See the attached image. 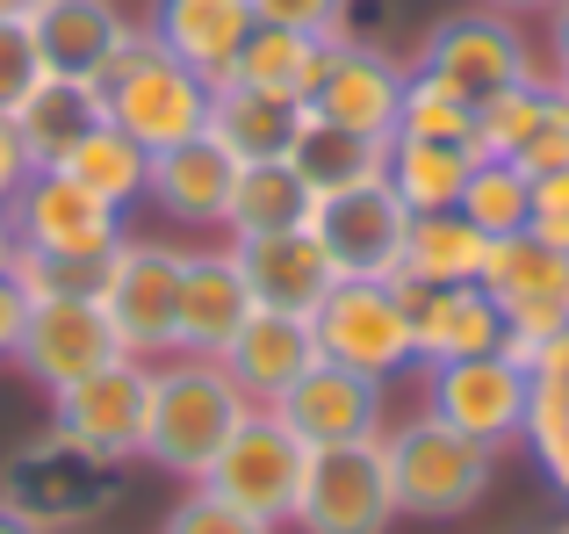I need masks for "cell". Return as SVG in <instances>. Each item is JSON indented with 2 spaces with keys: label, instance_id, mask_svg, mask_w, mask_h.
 I'll use <instances>...</instances> for the list:
<instances>
[{
  "label": "cell",
  "instance_id": "obj_1",
  "mask_svg": "<svg viewBox=\"0 0 569 534\" xmlns=\"http://www.w3.org/2000/svg\"><path fill=\"white\" fill-rule=\"evenodd\" d=\"M246 412H252V397L231 383L223 362L167 354V362H152V405H144L138 463H152L173 484H202L209 463L223 455V441L246 426Z\"/></svg>",
  "mask_w": 569,
  "mask_h": 534
},
{
  "label": "cell",
  "instance_id": "obj_2",
  "mask_svg": "<svg viewBox=\"0 0 569 534\" xmlns=\"http://www.w3.org/2000/svg\"><path fill=\"white\" fill-rule=\"evenodd\" d=\"M0 506L22 513L43 534H80L123 506V484H116V463H101L80 441H66L58 426H43L22 448H8V463H0Z\"/></svg>",
  "mask_w": 569,
  "mask_h": 534
},
{
  "label": "cell",
  "instance_id": "obj_3",
  "mask_svg": "<svg viewBox=\"0 0 569 534\" xmlns=\"http://www.w3.org/2000/svg\"><path fill=\"white\" fill-rule=\"evenodd\" d=\"M389 448V484H397V513L411 521H461L469 506H483L490 484H498V448L440 426L432 412L382 426Z\"/></svg>",
  "mask_w": 569,
  "mask_h": 534
},
{
  "label": "cell",
  "instance_id": "obj_4",
  "mask_svg": "<svg viewBox=\"0 0 569 534\" xmlns=\"http://www.w3.org/2000/svg\"><path fill=\"white\" fill-rule=\"evenodd\" d=\"M411 72L440 80L447 95H461L469 109H476V101H490V95H505V87H519V80L562 87V66L548 51H533L527 29H519L512 14H498V8L440 14V22L426 29V43H418Z\"/></svg>",
  "mask_w": 569,
  "mask_h": 534
},
{
  "label": "cell",
  "instance_id": "obj_5",
  "mask_svg": "<svg viewBox=\"0 0 569 534\" xmlns=\"http://www.w3.org/2000/svg\"><path fill=\"white\" fill-rule=\"evenodd\" d=\"M101 109H109V123L130 130L144 152H167V145H188V138L209 130V80L194 66H181L173 51H159L138 29V43L101 72Z\"/></svg>",
  "mask_w": 569,
  "mask_h": 534
},
{
  "label": "cell",
  "instance_id": "obj_6",
  "mask_svg": "<svg viewBox=\"0 0 569 534\" xmlns=\"http://www.w3.org/2000/svg\"><path fill=\"white\" fill-rule=\"evenodd\" d=\"M310 333H318V362H339L353 376H403L418 368V339H411V281H332L318 310H310Z\"/></svg>",
  "mask_w": 569,
  "mask_h": 534
},
{
  "label": "cell",
  "instance_id": "obj_7",
  "mask_svg": "<svg viewBox=\"0 0 569 534\" xmlns=\"http://www.w3.org/2000/svg\"><path fill=\"white\" fill-rule=\"evenodd\" d=\"M483 289L505 310V362H519L533 376V354L569 325V246H548L533 231L519 239H490L483 260Z\"/></svg>",
  "mask_w": 569,
  "mask_h": 534
},
{
  "label": "cell",
  "instance_id": "obj_8",
  "mask_svg": "<svg viewBox=\"0 0 569 534\" xmlns=\"http://www.w3.org/2000/svg\"><path fill=\"white\" fill-rule=\"evenodd\" d=\"M181 239H152V231H123L109 254L101 281V310H109L123 354L138 362H167L173 354V318H181Z\"/></svg>",
  "mask_w": 569,
  "mask_h": 534
},
{
  "label": "cell",
  "instance_id": "obj_9",
  "mask_svg": "<svg viewBox=\"0 0 569 534\" xmlns=\"http://www.w3.org/2000/svg\"><path fill=\"white\" fill-rule=\"evenodd\" d=\"M303 469H310V448L289 434V426L274 419L267 405L246 412V426H238L231 441H223V455L209 463L202 492H217L223 506L252 513L260 527H289L296 521V492H303Z\"/></svg>",
  "mask_w": 569,
  "mask_h": 534
},
{
  "label": "cell",
  "instance_id": "obj_10",
  "mask_svg": "<svg viewBox=\"0 0 569 534\" xmlns=\"http://www.w3.org/2000/svg\"><path fill=\"white\" fill-rule=\"evenodd\" d=\"M397 513V484H389V448L376 441H347V448H310L303 492H296V534H389Z\"/></svg>",
  "mask_w": 569,
  "mask_h": 534
},
{
  "label": "cell",
  "instance_id": "obj_11",
  "mask_svg": "<svg viewBox=\"0 0 569 534\" xmlns=\"http://www.w3.org/2000/svg\"><path fill=\"white\" fill-rule=\"evenodd\" d=\"M418 376H426V412L455 434L483 441L498 455L527 434L533 376L505 354H469V362H440V368H418Z\"/></svg>",
  "mask_w": 569,
  "mask_h": 534
},
{
  "label": "cell",
  "instance_id": "obj_12",
  "mask_svg": "<svg viewBox=\"0 0 569 534\" xmlns=\"http://www.w3.org/2000/svg\"><path fill=\"white\" fill-rule=\"evenodd\" d=\"M144 405H152V362L116 354L109 368L51 390V426L66 441H80L87 455L123 469V463H138V448H144Z\"/></svg>",
  "mask_w": 569,
  "mask_h": 534
},
{
  "label": "cell",
  "instance_id": "obj_13",
  "mask_svg": "<svg viewBox=\"0 0 569 534\" xmlns=\"http://www.w3.org/2000/svg\"><path fill=\"white\" fill-rule=\"evenodd\" d=\"M310 239L325 246L339 281H397L403 239H411V210L397 202L389 181H361L347 196L310 202Z\"/></svg>",
  "mask_w": 569,
  "mask_h": 534
},
{
  "label": "cell",
  "instance_id": "obj_14",
  "mask_svg": "<svg viewBox=\"0 0 569 534\" xmlns=\"http://www.w3.org/2000/svg\"><path fill=\"white\" fill-rule=\"evenodd\" d=\"M116 354H123V339H116L101 296H43V304H29V325H22V347H14V368H22V376L37 383L43 397H51V390H66V383L109 368Z\"/></svg>",
  "mask_w": 569,
  "mask_h": 534
},
{
  "label": "cell",
  "instance_id": "obj_15",
  "mask_svg": "<svg viewBox=\"0 0 569 534\" xmlns=\"http://www.w3.org/2000/svg\"><path fill=\"white\" fill-rule=\"evenodd\" d=\"M403 80H411V66L397 51H382L368 37H339V43H325V80L310 95V116L389 145L397 138V109H403Z\"/></svg>",
  "mask_w": 569,
  "mask_h": 534
},
{
  "label": "cell",
  "instance_id": "obj_16",
  "mask_svg": "<svg viewBox=\"0 0 569 534\" xmlns=\"http://www.w3.org/2000/svg\"><path fill=\"white\" fill-rule=\"evenodd\" d=\"M267 412H274L303 448H347V441H376L389 426V383L353 376V368H339V362H318Z\"/></svg>",
  "mask_w": 569,
  "mask_h": 534
},
{
  "label": "cell",
  "instance_id": "obj_17",
  "mask_svg": "<svg viewBox=\"0 0 569 534\" xmlns=\"http://www.w3.org/2000/svg\"><path fill=\"white\" fill-rule=\"evenodd\" d=\"M14 231L29 254H116V239L130 231V217L116 202H101L94 188H80L66 167H37L22 181V196L8 202Z\"/></svg>",
  "mask_w": 569,
  "mask_h": 534
},
{
  "label": "cell",
  "instance_id": "obj_18",
  "mask_svg": "<svg viewBox=\"0 0 569 534\" xmlns=\"http://www.w3.org/2000/svg\"><path fill=\"white\" fill-rule=\"evenodd\" d=\"M29 37H37L43 72H66V80H94L116 66V58L138 43V14L123 0H29L22 8Z\"/></svg>",
  "mask_w": 569,
  "mask_h": 534
},
{
  "label": "cell",
  "instance_id": "obj_19",
  "mask_svg": "<svg viewBox=\"0 0 569 534\" xmlns=\"http://www.w3.org/2000/svg\"><path fill=\"white\" fill-rule=\"evenodd\" d=\"M252 318V289L238 267L231 239L223 246H188L181 260V318H173V354L194 362H223V347L238 339V325Z\"/></svg>",
  "mask_w": 569,
  "mask_h": 534
},
{
  "label": "cell",
  "instance_id": "obj_20",
  "mask_svg": "<svg viewBox=\"0 0 569 534\" xmlns=\"http://www.w3.org/2000/svg\"><path fill=\"white\" fill-rule=\"evenodd\" d=\"M231 181H238V159L202 130V138H188V145L152 152V188H144V202H152L167 225H181V231H217V239H223Z\"/></svg>",
  "mask_w": 569,
  "mask_h": 534
},
{
  "label": "cell",
  "instance_id": "obj_21",
  "mask_svg": "<svg viewBox=\"0 0 569 534\" xmlns=\"http://www.w3.org/2000/svg\"><path fill=\"white\" fill-rule=\"evenodd\" d=\"M138 22H144V37H152L159 51H173L181 66H194L209 87L231 80L246 37L260 29L252 22V0H152Z\"/></svg>",
  "mask_w": 569,
  "mask_h": 534
},
{
  "label": "cell",
  "instance_id": "obj_22",
  "mask_svg": "<svg viewBox=\"0 0 569 534\" xmlns=\"http://www.w3.org/2000/svg\"><path fill=\"white\" fill-rule=\"evenodd\" d=\"M238 267H246V289L252 310H289V318H310V310L332 296V260L325 246L310 239V225L296 231H267V239H231Z\"/></svg>",
  "mask_w": 569,
  "mask_h": 534
},
{
  "label": "cell",
  "instance_id": "obj_23",
  "mask_svg": "<svg viewBox=\"0 0 569 534\" xmlns=\"http://www.w3.org/2000/svg\"><path fill=\"white\" fill-rule=\"evenodd\" d=\"M411 339H418V368L498 354L505 347V310L483 281H447V289H418L411 281Z\"/></svg>",
  "mask_w": 569,
  "mask_h": 534
},
{
  "label": "cell",
  "instance_id": "obj_24",
  "mask_svg": "<svg viewBox=\"0 0 569 534\" xmlns=\"http://www.w3.org/2000/svg\"><path fill=\"white\" fill-rule=\"evenodd\" d=\"M223 368L252 405H274L303 368H318V333H310V318H289V310H252L223 347Z\"/></svg>",
  "mask_w": 569,
  "mask_h": 534
},
{
  "label": "cell",
  "instance_id": "obj_25",
  "mask_svg": "<svg viewBox=\"0 0 569 534\" xmlns=\"http://www.w3.org/2000/svg\"><path fill=\"white\" fill-rule=\"evenodd\" d=\"M8 123H14V138H22L29 167H66L72 145H80L94 123H109V109H101V87L94 80L37 72V87L8 109Z\"/></svg>",
  "mask_w": 569,
  "mask_h": 534
},
{
  "label": "cell",
  "instance_id": "obj_26",
  "mask_svg": "<svg viewBox=\"0 0 569 534\" xmlns=\"http://www.w3.org/2000/svg\"><path fill=\"white\" fill-rule=\"evenodd\" d=\"M281 159H289L296 181L310 188V202H325V196H347V188H361V181H382L389 145L353 138V130H339V123H325V116L303 109V123H296V138H289Z\"/></svg>",
  "mask_w": 569,
  "mask_h": 534
},
{
  "label": "cell",
  "instance_id": "obj_27",
  "mask_svg": "<svg viewBox=\"0 0 569 534\" xmlns=\"http://www.w3.org/2000/svg\"><path fill=\"white\" fill-rule=\"evenodd\" d=\"M231 80L252 87V95L289 101V109H310V95H318V80H325V37H303V29L260 22V29L246 37V51H238Z\"/></svg>",
  "mask_w": 569,
  "mask_h": 534
},
{
  "label": "cell",
  "instance_id": "obj_28",
  "mask_svg": "<svg viewBox=\"0 0 569 534\" xmlns=\"http://www.w3.org/2000/svg\"><path fill=\"white\" fill-rule=\"evenodd\" d=\"M296 123H303V109H289V101H274V95H252V87H238V80L209 87V138H217L238 167H246V159H281L289 138H296Z\"/></svg>",
  "mask_w": 569,
  "mask_h": 534
},
{
  "label": "cell",
  "instance_id": "obj_29",
  "mask_svg": "<svg viewBox=\"0 0 569 534\" xmlns=\"http://www.w3.org/2000/svg\"><path fill=\"white\" fill-rule=\"evenodd\" d=\"M310 225V188L296 181L289 159H246L231 181V210H223V239H267V231Z\"/></svg>",
  "mask_w": 569,
  "mask_h": 534
},
{
  "label": "cell",
  "instance_id": "obj_30",
  "mask_svg": "<svg viewBox=\"0 0 569 534\" xmlns=\"http://www.w3.org/2000/svg\"><path fill=\"white\" fill-rule=\"evenodd\" d=\"M527 455L541 463V477L569 498V325L533 354V405H527Z\"/></svg>",
  "mask_w": 569,
  "mask_h": 534
},
{
  "label": "cell",
  "instance_id": "obj_31",
  "mask_svg": "<svg viewBox=\"0 0 569 534\" xmlns=\"http://www.w3.org/2000/svg\"><path fill=\"white\" fill-rule=\"evenodd\" d=\"M476 152L469 145H432V138H389V159H382V181L397 188V202L411 217H432V210H455L461 202V181H469Z\"/></svg>",
  "mask_w": 569,
  "mask_h": 534
},
{
  "label": "cell",
  "instance_id": "obj_32",
  "mask_svg": "<svg viewBox=\"0 0 569 534\" xmlns=\"http://www.w3.org/2000/svg\"><path fill=\"white\" fill-rule=\"evenodd\" d=\"M490 239L469 225L461 210H432L411 217V239H403V281L418 289H447V281H483Z\"/></svg>",
  "mask_w": 569,
  "mask_h": 534
},
{
  "label": "cell",
  "instance_id": "obj_33",
  "mask_svg": "<svg viewBox=\"0 0 569 534\" xmlns=\"http://www.w3.org/2000/svg\"><path fill=\"white\" fill-rule=\"evenodd\" d=\"M66 174L80 188H94L101 202H116V210H138L144 202V188H152V152H144L130 130H116V123H94L80 145L66 152Z\"/></svg>",
  "mask_w": 569,
  "mask_h": 534
},
{
  "label": "cell",
  "instance_id": "obj_34",
  "mask_svg": "<svg viewBox=\"0 0 569 534\" xmlns=\"http://www.w3.org/2000/svg\"><path fill=\"white\" fill-rule=\"evenodd\" d=\"M455 210L469 217L483 239H519V231L533 225V174H519L512 159H476Z\"/></svg>",
  "mask_w": 569,
  "mask_h": 534
},
{
  "label": "cell",
  "instance_id": "obj_35",
  "mask_svg": "<svg viewBox=\"0 0 569 534\" xmlns=\"http://www.w3.org/2000/svg\"><path fill=\"white\" fill-rule=\"evenodd\" d=\"M397 138H432V145H469L476 138V109L461 95H447L440 80L411 72L403 80V109H397Z\"/></svg>",
  "mask_w": 569,
  "mask_h": 534
},
{
  "label": "cell",
  "instance_id": "obj_36",
  "mask_svg": "<svg viewBox=\"0 0 569 534\" xmlns=\"http://www.w3.org/2000/svg\"><path fill=\"white\" fill-rule=\"evenodd\" d=\"M541 95H548V87L519 80V87H505V95L476 101V138H469V152L476 159H512L519 145H527L533 116H541Z\"/></svg>",
  "mask_w": 569,
  "mask_h": 534
},
{
  "label": "cell",
  "instance_id": "obj_37",
  "mask_svg": "<svg viewBox=\"0 0 569 534\" xmlns=\"http://www.w3.org/2000/svg\"><path fill=\"white\" fill-rule=\"evenodd\" d=\"M512 167H519V174H533V181L569 167V87H548V95H541V116H533L527 145L512 152Z\"/></svg>",
  "mask_w": 569,
  "mask_h": 534
},
{
  "label": "cell",
  "instance_id": "obj_38",
  "mask_svg": "<svg viewBox=\"0 0 569 534\" xmlns=\"http://www.w3.org/2000/svg\"><path fill=\"white\" fill-rule=\"evenodd\" d=\"M159 534H274V527H260L252 513L223 506V498H217V492H202V484H188V492L167 506Z\"/></svg>",
  "mask_w": 569,
  "mask_h": 534
},
{
  "label": "cell",
  "instance_id": "obj_39",
  "mask_svg": "<svg viewBox=\"0 0 569 534\" xmlns=\"http://www.w3.org/2000/svg\"><path fill=\"white\" fill-rule=\"evenodd\" d=\"M252 22H274V29H303V37H353V0H252Z\"/></svg>",
  "mask_w": 569,
  "mask_h": 534
},
{
  "label": "cell",
  "instance_id": "obj_40",
  "mask_svg": "<svg viewBox=\"0 0 569 534\" xmlns=\"http://www.w3.org/2000/svg\"><path fill=\"white\" fill-rule=\"evenodd\" d=\"M37 72H43V58H37L29 22H22V14H0V116L37 87Z\"/></svg>",
  "mask_w": 569,
  "mask_h": 534
},
{
  "label": "cell",
  "instance_id": "obj_41",
  "mask_svg": "<svg viewBox=\"0 0 569 534\" xmlns=\"http://www.w3.org/2000/svg\"><path fill=\"white\" fill-rule=\"evenodd\" d=\"M527 231H533V239H548V246H569V167L533 181V225Z\"/></svg>",
  "mask_w": 569,
  "mask_h": 534
},
{
  "label": "cell",
  "instance_id": "obj_42",
  "mask_svg": "<svg viewBox=\"0 0 569 534\" xmlns=\"http://www.w3.org/2000/svg\"><path fill=\"white\" fill-rule=\"evenodd\" d=\"M22 325H29V289L14 275H0V362H14L22 347Z\"/></svg>",
  "mask_w": 569,
  "mask_h": 534
},
{
  "label": "cell",
  "instance_id": "obj_43",
  "mask_svg": "<svg viewBox=\"0 0 569 534\" xmlns=\"http://www.w3.org/2000/svg\"><path fill=\"white\" fill-rule=\"evenodd\" d=\"M29 174H37V167H29V152H22V138H14V123L0 116V210H8V202L22 196Z\"/></svg>",
  "mask_w": 569,
  "mask_h": 534
},
{
  "label": "cell",
  "instance_id": "obj_44",
  "mask_svg": "<svg viewBox=\"0 0 569 534\" xmlns=\"http://www.w3.org/2000/svg\"><path fill=\"white\" fill-rule=\"evenodd\" d=\"M548 58L569 72V0H556V8H548Z\"/></svg>",
  "mask_w": 569,
  "mask_h": 534
},
{
  "label": "cell",
  "instance_id": "obj_45",
  "mask_svg": "<svg viewBox=\"0 0 569 534\" xmlns=\"http://www.w3.org/2000/svg\"><path fill=\"white\" fill-rule=\"evenodd\" d=\"M14 260H22V231H14V217L0 210V275H14Z\"/></svg>",
  "mask_w": 569,
  "mask_h": 534
},
{
  "label": "cell",
  "instance_id": "obj_46",
  "mask_svg": "<svg viewBox=\"0 0 569 534\" xmlns=\"http://www.w3.org/2000/svg\"><path fill=\"white\" fill-rule=\"evenodd\" d=\"M483 8H498V14H512V22H519V14H548L556 0H483Z\"/></svg>",
  "mask_w": 569,
  "mask_h": 534
},
{
  "label": "cell",
  "instance_id": "obj_47",
  "mask_svg": "<svg viewBox=\"0 0 569 534\" xmlns=\"http://www.w3.org/2000/svg\"><path fill=\"white\" fill-rule=\"evenodd\" d=\"M0 534H43V527H29L22 513H8V506H0Z\"/></svg>",
  "mask_w": 569,
  "mask_h": 534
},
{
  "label": "cell",
  "instance_id": "obj_48",
  "mask_svg": "<svg viewBox=\"0 0 569 534\" xmlns=\"http://www.w3.org/2000/svg\"><path fill=\"white\" fill-rule=\"evenodd\" d=\"M29 8V0H0V14H22Z\"/></svg>",
  "mask_w": 569,
  "mask_h": 534
},
{
  "label": "cell",
  "instance_id": "obj_49",
  "mask_svg": "<svg viewBox=\"0 0 569 534\" xmlns=\"http://www.w3.org/2000/svg\"><path fill=\"white\" fill-rule=\"evenodd\" d=\"M562 87H569V72H562Z\"/></svg>",
  "mask_w": 569,
  "mask_h": 534
},
{
  "label": "cell",
  "instance_id": "obj_50",
  "mask_svg": "<svg viewBox=\"0 0 569 534\" xmlns=\"http://www.w3.org/2000/svg\"><path fill=\"white\" fill-rule=\"evenodd\" d=\"M562 534H569V527H562Z\"/></svg>",
  "mask_w": 569,
  "mask_h": 534
}]
</instances>
